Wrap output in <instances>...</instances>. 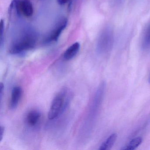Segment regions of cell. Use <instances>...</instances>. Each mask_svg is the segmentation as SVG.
I'll return each instance as SVG.
<instances>
[{"mask_svg":"<svg viewBox=\"0 0 150 150\" xmlns=\"http://www.w3.org/2000/svg\"><path fill=\"white\" fill-rule=\"evenodd\" d=\"M10 6L19 15L29 17L34 13L33 5L30 0H13Z\"/></svg>","mask_w":150,"mask_h":150,"instance_id":"cell-4","label":"cell"},{"mask_svg":"<svg viewBox=\"0 0 150 150\" xmlns=\"http://www.w3.org/2000/svg\"><path fill=\"white\" fill-rule=\"evenodd\" d=\"M4 84L2 83H1L0 84V101L1 103L2 101V97L4 95Z\"/></svg>","mask_w":150,"mask_h":150,"instance_id":"cell-13","label":"cell"},{"mask_svg":"<svg viewBox=\"0 0 150 150\" xmlns=\"http://www.w3.org/2000/svg\"><path fill=\"white\" fill-rule=\"evenodd\" d=\"M80 49V45L79 42L74 43L68 47L64 54V58L66 60L72 59L76 56Z\"/></svg>","mask_w":150,"mask_h":150,"instance_id":"cell-8","label":"cell"},{"mask_svg":"<svg viewBox=\"0 0 150 150\" xmlns=\"http://www.w3.org/2000/svg\"><path fill=\"white\" fill-rule=\"evenodd\" d=\"M4 30H5V23L4 20L1 19L0 23V45L2 46L4 38Z\"/></svg>","mask_w":150,"mask_h":150,"instance_id":"cell-12","label":"cell"},{"mask_svg":"<svg viewBox=\"0 0 150 150\" xmlns=\"http://www.w3.org/2000/svg\"><path fill=\"white\" fill-rule=\"evenodd\" d=\"M66 90L58 93L52 102L48 113V118L52 120L58 117L65 110L69 104V96Z\"/></svg>","mask_w":150,"mask_h":150,"instance_id":"cell-2","label":"cell"},{"mask_svg":"<svg viewBox=\"0 0 150 150\" xmlns=\"http://www.w3.org/2000/svg\"><path fill=\"white\" fill-rule=\"evenodd\" d=\"M142 47L144 50H148L150 48V24L146 29L143 36Z\"/></svg>","mask_w":150,"mask_h":150,"instance_id":"cell-11","label":"cell"},{"mask_svg":"<svg viewBox=\"0 0 150 150\" xmlns=\"http://www.w3.org/2000/svg\"><path fill=\"white\" fill-rule=\"evenodd\" d=\"M70 0H57L58 3L60 5H64L67 3Z\"/></svg>","mask_w":150,"mask_h":150,"instance_id":"cell-16","label":"cell"},{"mask_svg":"<svg viewBox=\"0 0 150 150\" xmlns=\"http://www.w3.org/2000/svg\"><path fill=\"white\" fill-rule=\"evenodd\" d=\"M114 44V34L110 28H105L100 35L97 44V49L100 53L109 52Z\"/></svg>","mask_w":150,"mask_h":150,"instance_id":"cell-3","label":"cell"},{"mask_svg":"<svg viewBox=\"0 0 150 150\" xmlns=\"http://www.w3.org/2000/svg\"><path fill=\"white\" fill-rule=\"evenodd\" d=\"M5 131V127H4V126L1 125V127H0V143H1L2 139H3Z\"/></svg>","mask_w":150,"mask_h":150,"instance_id":"cell-14","label":"cell"},{"mask_svg":"<svg viewBox=\"0 0 150 150\" xmlns=\"http://www.w3.org/2000/svg\"><path fill=\"white\" fill-rule=\"evenodd\" d=\"M67 23L68 21L66 18L64 17L60 18L57 21V23L50 33V35L47 37L46 42L49 43L57 42L63 30L66 28Z\"/></svg>","mask_w":150,"mask_h":150,"instance_id":"cell-5","label":"cell"},{"mask_svg":"<svg viewBox=\"0 0 150 150\" xmlns=\"http://www.w3.org/2000/svg\"><path fill=\"white\" fill-rule=\"evenodd\" d=\"M42 117V114L38 110H32L29 111L26 115L25 121L28 125L34 127L38 124Z\"/></svg>","mask_w":150,"mask_h":150,"instance_id":"cell-7","label":"cell"},{"mask_svg":"<svg viewBox=\"0 0 150 150\" xmlns=\"http://www.w3.org/2000/svg\"><path fill=\"white\" fill-rule=\"evenodd\" d=\"M36 42L35 35L31 31H27L15 40L9 48L10 54L17 55L31 50Z\"/></svg>","mask_w":150,"mask_h":150,"instance_id":"cell-1","label":"cell"},{"mask_svg":"<svg viewBox=\"0 0 150 150\" xmlns=\"http://www.w3.org/2000/svg\"><path fill=\"white\" fill-rule=\"evenodd\" d=\"M117 138V134L113 133L110 135L104 142L100 146L99 150H110L114 145Z\"/></svg>","mask_w":150,"mask_h":150,"instance_id":"cell-9","label":"cell"},{"mask_svg":"<svg viewBox=\"0 0 150 150\" xmlns=\"http://www.w3.org/2000/svg\"><path fill=\"white\" fill-rule=\"evenodd\" d=\"M22 94L23 90L21 86H15L13 88L9 103V108L11 110L15 109L18 107Z\"/></svg>","mask_w":150,"mask_h":150,"instance_id":"cell-6","label":"cell"},{"mask_svg":"<svg viewBox=\"0 0 150 150\" xmlns=\"http://www.w3.org/2000/svg\"><path fill=\"white\" fill-rule=\"evenodd\" d=\"M149 83H150V77H149Z\"/></svg>","mask_w":150,"mask_h":150,"instance_id":"cell-17","label":"cell"},{"mask_svg":"<svg viewBox=\"0 0 150 150\" xmlns=\"http://www.w3.org/2000/svg\"><path fill=\"white\" fill-rule=\"evenodd\" d=\"M142 142L141 137H137L132 139L127 146L122 148L123 150H133L138 147Z\"/></svg>","mask_w":150,"mask_h":150,"instance_id":"cell-10","label":"cell"},{"mask_svg":"<svg viewBox=\"0 0 150 150\" xmlns=\"http://www.w3.org/2000/svg\"><path fill=\"white\" fill-rule=\"evenodd\" d=\"M124 0H111V2L113 6H118L121 5L123 2Z\"/></svg>","mask_w":150,"mask_h":150,"instance_id":"cell-15","label":"cell"}]
</instances>
